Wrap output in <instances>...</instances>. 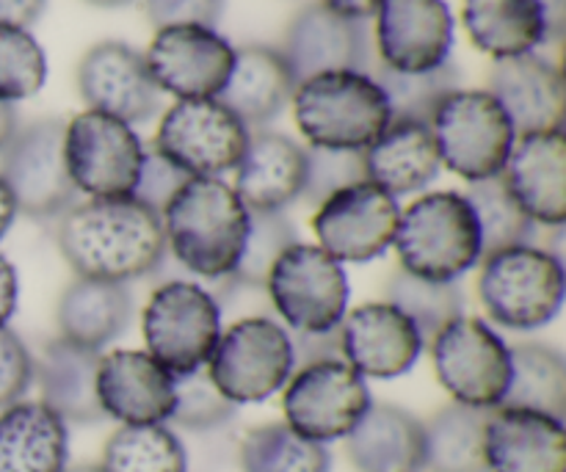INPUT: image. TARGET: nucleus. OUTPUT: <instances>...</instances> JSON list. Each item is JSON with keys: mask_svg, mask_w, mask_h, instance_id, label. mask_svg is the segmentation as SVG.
Masks as SVG:
<instances>
[{"mask_svg": "<svg viewBox=\"0 0 566 472\" xmlns=\"http://www.w3.org/2000/svg\"><path fill=\"white\" fill-rule=\"evenodd\" d=\"M55 241L75 276L119 285L153 274L166 258L160 213L136 197L75 202L59 216Z\"/></svg>", "mask_w": 566, "mask_h": 472, "instance_id": "obj_1", "label": "nucleus"}, {"mask_svg": "<svg viewBox=\"0 0 566 472\" xmlns=\"http://www.w3.org/2000/svg\"><path fill=\"white\" fill-rule=\"evenodd\" d=\"M166 249L205 280H230L243 254L249 208L221 177H188L160 213Z\"/></svg>", "mask_w": 566, "mask_h": 472, "instance_id": "obj_2", "label": "nucleus"}, {"mask_svg": "<svg viewBox=\"0 0 566 472\" xmlns=\"http://www.w3.org/2000/svg\"><path fill=\"white\" fill-rule=\"evenodd\" d=\"M291 103L310 147L365 153L392 122L379 83L368 72L357 70L307 77L296 86Z\"/></svg>", "mask_w": 566, "mask_h": 472, "instance_id": "obj_3", "label": "nucleus"}, {"mask_svg": "<svg viewBox=\"0 0 566 472\" xmlns=\"http://www.w3.org/2000/svg\"><path fill=\"white\" fill-rule=\"evenodd\" d=\"M392 247L403 271L431 282H457L481 263L479 221L457 191L423 193L401 210Z\"/></svg>", "mask_w": 566, "mask_h": 472, "instance_id": "obj_4", "label": "nucleus"}, {"mask_svg": "<svg viewBox=\"0 0 566 472\" xmlns=\"http://www.w3.org/2000/svg\"><path fill=\"white\" fill-rule=\"evenodd\" d=\"M564 293V263L551 249L523 243L481 258V307L503 329H542L562 313Z\"/></svg>", "mask_w": 566, "mask_h": 472, "instance_id": "obj_5", "label": "nucleus"}, {"mask_svg": "<svg viewBox=\"0 0 566 472\" xmlns=\"http://www.w3.org/2000/svg\"><path fill=\"white\" fill-rule=\"evenodd\" d=\"M142 329L149 357L177 379L208 368L221 337V307L197 282L169 280L149 296Z\"/></svg>", "mask_w": 566, "mask_h": 472, "instance_id": "obj_6", "label": "nucleus"}, {"mask_svg": "<svg viewBox=\"0 0 566 472\" xmlns=\"http://www.w3.org/2000/svg\"><path fill=\"white\" fill-rule=\"evenodd\" d=\"M442 166L468 182L503 175L514 147L512 122L490 92L457 88L437 105L429 122Z\"/></svg>", "mask_w": 566, "mask_h": 472, "instance_id": "obj_7", "label": "nucleus"}, {"mask_svg": "<svg viewBox=\"0 0 566 472\" xmlns=\"http://www.w3.org/2000/svg\"><path fill=\"white\" fill-rule=\"evenodd\" d=\"M271 304L291 332H332L348 313L343 263L313 243H293L276 258L265 280Z\"/></svg>", "mask_w": 566, "mask_h": 472, "instance_id": "obj_8", "label": "nucleus"}, {"mask_svg": "<svg viewBox=\"0 0 566 472\" xmlns=\"http://www.w3.org/2000/svg\"><path fill=\"white\" fill-rule=\"evenodd\" d=\"M208 376L235 407L269 401L293 374V346L285 326L252 315L221 332Z\"/></svg>", "mask_w": 566, "mask_h": 472, "instance_id": "obj_9", "label": "nucleus"}, {"mask_svg": "<svg viewBox=\"0 0 566 472\" xmlns=\"http://www.w3.org/2000/svg\"><path fill=\"white\" fill-rule=\"evenodd\" d=\"M429 348L437 379L453 401L473 409L501 407L512 381V354L486 321L462 315Z\"/></svg>", "mask_w": 566, "mask_h": 472, "instance_id": "obj_10", "label": "nucleus"}, {"mask_svg": "<svg viewBox=\"0 0 566 472\" xmlns=\"http://www.w3.org/2000/svg\"><path fill=\"white\" fill-rule=\"evenodd\" d=\"M144 153L136 130L116 116L83 111L64 125L66 171L88 199L133 197Z\"/></svg>", "mask_w": 566, "mask_h": 472, "instance_id": "obj_11", "label": "nucleus"}, {"mask_svg": "<svg viewBox=\"0 0 566 472\" xmlns=\"http://www.w3.org/2000/svg\"><path fill=\"white\" fill-rule=\"evenodd\" d=\"M249 133L216 97L177 99L160 119L155 149L188 177H221L241 164Z\"/></svg>", "mask_w": 566, "mask_h": 472, "instance_id": "obj_12", "label": "nucleus"}, {"mask_svg": "<svg viewBox=\"0 0 566 472\" xmlns=\"http://www.w3.org/2000/svg\"><path fill=\"white\" fill-rule=\"evenodd\" d=\"M285 423L313 442L346 440L374 398L368 381L343 359L296 368L282 387Z\"/></svg>", "mask_w": 566, "mask_h": 472, "instance_id": "obj_13", "label": "nucleus"}, {"mask_svg": "<svg viewBox=\"0 0 566 472\" xmlns=\"http://www.w3.org/2000/svg\"><path fill=\"white\" fill-rule=\"evenodd\" d=\"M0 177L14 197L17 213L59 219L77 202L64 160V122L39 119L17 127L0 153Z\"/></svg>", "mask_w": 566, "mask_h": 472, "instance_id": "obj_14", "label": "nucleus"}, {"mask_svg": "<svg viewBox=\"0 0 566 472\" xmlns=\"http://www.w3.org/2000/svg\"><path fill=\"white\" fill-rule=\"evenodd\" d=\"M398 219V199L363 180L324 199L313 216V230L318 247L337 263H368L392 247Z\"/></svg>", "mask_w": 566, "mask_h": 472, "instance_id": "obj_15", "label": "nucleus"}, {"mask_svg": "<svg viewBox=\"0 0 566 472\" xmlns=\"http://www.w3.org/2000/svg\"><path fill=\"white\" fill-rule=\"evenodd\" d=\"M144 61L160 92L177 99H213L227 86L235 48L216 28L186 22L158 28Z\"/></svg>", "mask_w": 566, "mask_h": 472, "instance_id": "obj_16", "label": "nucleus"}, {"mask_svg": "<svg viewBox=\"0 0 566 472\" xmlns=\"http://www.w3.org/2000/svg\"><path fill=\"white\" fill-rule=\"evenodd\" d=\"M77 88L88 111L116 116L136 125L160 111V88L155 86L147 61L125 42H99L77 64Z\"/></svg>", "mask_w": 566, "mask_h": 472, "instance_id": "obj_17", "label": "nucleus"}, {"mask_svg": "<svg viewBox=\"0 0 566 472\" xmlns=\"http://www.w3.org/2000/svg\"><path fill=\"white\" fill-rule=\"evenodd\" d=\"M376 55L396 72H431L453 48V17L446 0H381L376 11Z\"/></svg>", "mask_w": 566, "mask_h": 472, "instance_id": "obj_18", "label": "nucleus"}, {"mask_svg": "<svg viewBox=\"0 0 566 472\" xmlns=\"http://www.w3.org/2000/svg\"><path fill=\"white\" fill-rule=\"evenodd\" d=\"M280 53L291 66L296 86L321 72H368L374 64V50H370L365 22L335 14L324 3L307 6L293 17Z\"/></svg>", "mask_w": 566, "mask_h": 472, "instance_id": "obj_19", "label": "nucleus"}, {"mask_svg": "<svg viewBox=\"0 0 566 472\" xmlns=\"http://www.w3.org/2000/svg\"><path fill=\"white\" fill-rule=\"evenodd\" d=\"M343 363L363 379H398L423 354L418 326L390 302H370L346 313L340 324Z\"/></svg>", "mask_w": 566, "mask_h": 472, "instance_id": "obj_20", "label": "nucleus"}, {"mask_svg": "<svg viewBox=\"0 0 566 472\" xmlns=\"http://www.w3.org/2000/svg\"><path fill=\"white\" fill-rule=\"evenodd\" d=\"M97 398L105 418L122 426L166 423L175 412V376L147 352L119 348L99 357Z\"/></svg>", "mask_w": 566, "mask_h": 472, "instance_id": "obj_21", "label": "nucleus"}, {"mask_svg": "<svg viewBox=\"0 0 566 472\" xmlns=\"http://www.w3.org/2000/svg\"><path fill=\"white\" fill-rule=\"evenodd\" d=\"M503 180L534 224L562 230L566 221L564 127L514 138V147L503 166Z\"/></svg>", "mask_w": 566, "mask_h": 472, "instance_id": "obj_22", "label": "nucleus"}, {"mask_svg": "<svg viewBox=\"0 0 566 472\" xmlns=\"http://www.w3.org/2000/svg\"><path fill=\"white\" fill-rule=\"evenodd\" d=\"M486 472H566L564 420L534 409H490Z\"/></svg>", "mask_w": 566, "mask_h": 472, "instance_id": "obj_23", "label": "nucleus"}, {"mask_svg": "<svg viewBox=\"0 0 566 472\" xmlns=\"http://www.w3.org/2000/svg\"><path fill=\"white\" fill-rule=\"evenodd\" d=\"M490 94L503 105L517 136L564 127L562 70L542 55L528 53L495 61Z\"/></svg>", "mask_w": 566, "mask_h": 472, "instance_id": "obj_24", "label": "nucleus"}, {"mask_svg": "<svg viewBox=\"0 0 566 472\" xmlns=\"http://www.w3.org/2000/svg\"><path fill=\"white\" fill-rule=\"evenodd\" d=\"M307 149L285 133L254 130L235 166V193L249 210H285L302 199Z\"/></svg>", "mask_w": 566, "mask_h": 472, "instance_id": "obj_25", "label": "nucleus"}, {"mask_svg": "<svg viewBox=\"0 0 566 472\" xmlns=\"http://www.w3.org/2000/svg\"><path fill=\"white\" fill-rule=\"evenodd\" d=\"M296 92L291 66L282 59L280 48L269 44H243L235 50L227 86L216 99L224 103L249 130H263L271 119L285 111Z\"/></svg>", "mask_w": 566, "mask_h": 472, "instance_id": "obj_26", "label": "nucleus"}, {"mask_svg": "<svg viewBox=\"0 0 566 472\" xmlns=\"http://www.w3.org/2000/svg\"><path fill=\"white\" fill-rule=\"evenodd\" d=\"M103 354L94 348L55 337L42 348L33 379L42 390V403L64 423L94 426L105 418L97 398V368Z\"/></svg>", "mask_w": 566, "mask_h": 472, "instance_id": "obj_27", "label": "nucleus"}, {"mask_svg": "<svg viewBox=\"0 0 566 472\" xmlns=\"http://www.w3.org/2000/svg\"><path fill=\"white\" fill-rule=\"evenodd\" d=\"M363 155L368 182L396 199L423 191L442 169L434 133L426 122L392 119Z\"/></svg>", "mask_w": 566, "mask_h": 472, "instance_id": "obj_28", "label": "nucleus"}, {"mask_svg": "<svg viewBox=\"0 0 566 472\" xmlns=\"http://www.w3.org/2000/svg\"><path fill=\"white\" fill-rule=\"evenodd\" d=\"M346 451L357 472H423V423L392 403H370Z\"/></svg>", "mask_w": 566, "mask_h": 472, "instance_id": "obj_29", "label": "nucleus"}, {"mask_svg": "<svg viewBox=\"0 0 566 472\" xmlns=\"http://www.w3.org/2000/svg\"><path fill=\"white\" fill-rule=\"evenodd\" d=\"M66 423L42 401H20L0 412V472H64Z\"/></svg>", "mask_w": 566, "mask_h": 472, "instance_id": "obj_30", "label": "nucleus"}, {"mask_svg": "<svg viewBox=\"0 0 566 472\" xmlns=\"http://www.w3.org/2000/svg\"><path fill=\"white\" fill-rule=\"evenodd\" d=\"M133 318V296L127 285L99 280H75L61 293L55 321H59V337L75 343V346L103 352L127 329Z\"/></svg>", "mask_w": 566, "mask_h": 472, "instance_id": "obj_31", "label": "nucleus"}, {"mask_svg": "<svg viewBox=\"0 0 566 472\" xmlns=\"http://www.w3.org/2000/svg\"><path fill=\"white\" fill-rule=\"evenodd\" d=\"M470 42L495 61L534 53L547 42V22L536 0H464Z\"/></svg>", "mask_w": 566, "mask_h": 472, "instance_id": "obj_32", "label": "nucleus"}, {"mask_svg": "<svg viewBox=\"0 0 566 472\" xmlns=\"http://www.w3.org/2000/svg\"><path fill=\"white\" fill-rule=\"evenodd\" d=\"M490 409L448 403L423 423V470L486 472L484 431Z\"/></svg>", "mask_w": 566, "mask_h": 472, "instance_id": "obj_33", "label": "nucleus"}, {"mask_svg": "<svg viewBox=\"0 0 566 472\" xmlns=\"http://www.w3.org/2000/svg\"><path fill=\"white\" fill-rule=\"evenodd\" d=\"M512 354V381L501 407L534 409L566 418V363L558 348L547 343H520Z\"/></svg>", "mask_w": 566, "mask_h": 472, "instance_id": "obj_34", "label": "nucleus"}, {"mask_svg": "<svg viewBox=\"0 0 566 472\" xmlns=\"http://www.w3.org/2000/svg\"><path fill=\"white\" fill-rule=\"evenodd\" d=\"M97 468L99 472H188V453L169 426H122L105 442Z\"/></svg>", "mask_w": 566, "mask_h": 472, "instance_id": "obj_35", "label": "nucleus"}, {"mask_svg": "<svg viewBox=\"0 0 566 472\" xmlns=\"http://www.w3.org/2000/svg\"><path fill=\"white\" fill-rule=\"evenodd\" d=\"M243 472H332V453L324 442L296 434L287 423L252 429L241 442Z\"/></svg>", "mask_w": 566, "mask_h": 472, "instance_id": "obj_36", "label": "nucleus"}, {"mask_svg": "<svg viewBox=\"0 0 566 472\" xmlns=\"http://www.w3.org/2000/svg\"><path fill=\"white\" fill-rule=\"evenodd\" d=\"M387 302L401 310L429 346L451 321L464 315V296L457 282H431L398 269L387 280Z\"/></svg>", "mask_w": 566, "mask_h": 472, "instance_id": "obj_37", "label": "nucleus"}, {"mask_svg": "<svg viewBox=\"0 0 566 472\" xmlns=\"http://www.w3.org/2000/svg\"><path fill=\"white\" fill-rule=\"evenodd\" d=\"M464 199L473 208L481 232V258L503 252V249L523 247L534 238V221L528 219L517 199L509 191L503 175L470 182Z\"/></svg>", "mask_w": 566, "mask_h": 472, "instance_id": "obj_38", "label": "nucleus"}, {"mask_svg": "<svg viewBox=\"0 0 566 472\" xmlns=\"http://www.w3.org/2000/svg\"><path fill=\"white\" fill-rule=\"evenodd\" d=\"M368 75L385 92L392 119H412L426 125L434 116L437 105L459 88V70L451 61L431 72H396L374 59Z\"/></svg>", "mask_w": 566, "mask_h": 472, "instance_id": "obj_39", "label": "nucleus"}, {"mask_svg": "<svg viewBox=\"0 0 566 472\" xmlns=\"http://www.w3.org/2000/svg\"><path fill=\"white\" fill-rule=\"evenodd\" d=\"M293 243L296 230L282 210H249L247 243L230 282L241 287H263L271 265Z\"/></svg>", "mask_w": 566, "mask_h": 472, "instance_id": "obj_40", "label": "nucleus"}, {"mask_svg": "<svg viewBox=\"0 0 566 472\" xmlns=\"http://www.w3.org/2000/svg\"><path fill=\"white\" fill-rule=\"evenodd\" d=\"M48 81V59L28 28L0 22V103L33 97Z\"/></svg>", "mask_w": 566, "mask_h": 472, "instance_id": "obj_41", "label": "nucleus"}, {"mask_svg": "<svg viewBox=\"0 0 566 472\" xmlns=\"http://www.w3.org/2000/svg\"><path fill=\"white\" fill-rule=\"evenodd\" d=\"M238 407L230 398L221 396L219 387L208 376V370H193L175 379V412L171 423L188 431H213L235 418Z\"/></svg>", "mask_w": 566, "mask_h": 472, "instance_id": "obj_42", "label": "nucleus"}, {"mask_svg": "<svg viewBox=\"0 0 566 472\" xmlns=\"http://www.w3.org/2000/svg\"><path fill=\"white\" fill-rule=\"evenodd\" d=\"M368 180L365 171V155L357 149H307V177H304L302 199L310 204H321L332 193L343 191L348 186Z\"/></svg>", "mask_w": 566, "mask_h": 472, "instance_id": "obj_43", "label": "nucleus"}, {"mask_svg": "<svg viewBox=\"0 0 566 472\" xmlns=\"http://www.w3.org/2000/svg\"><path fill=\"white\" fill-rule=\"evenodd\" d=\"M33 374L36 365L22 337L3 326L0 329V412L25 398L33 385Z\"/></svg>", "mask_w": 566, "mask_h": 472, "instance_id": "obj_44", "label": "nucleus"}, {"mask_svg": "<svg viewBox=\"0 0 566 472\" xmlns=\"http://www.w3.org/2000/svg\"><path fill=\"white\" fill-rule=\"evenodd\" d=\"M186 180H188L186 171L177 169L171 160H166L164 155L153 147L144 153L142 175H138L133 197L142 199L144 204H149V208L158 210V213H164V208L169 204V199L180 191L182 182Z\"/></svg>", "mask_w": 566, "mask_h": 472, "instance_id": "obj_45", "label": "nucleus"}, {"mask_svg": "<svg viewBox=\"0 0 566 472\" xmlns=\"http://www.w3.org/2000/svg\"><path fill=\"white\" fill-rule=\"evenodd\" d=\"M147 17L155 28L166 25H210L224 14V0H144Z\"/></svg>", "mask_w": 566, "mask_h": 472, "instance_id": "obj_46", "label": "nucleus"}, {"mask_svg": "<svg viewBox=\"0 0 566 472\" xmlns=\"http://www.w3.org/2000/svg\"><path fill=\"white\" fill-rule=\"evenodd\" d=\"M293 370L304 368V365L329 363V359H343L340 346V326L332 332H293Z\"/></svg>", "mask_w": 566, "mask_h": 472, "instance_id": "obj_47", "label": "nucleus"}, {"mask_svg": "<svg viewBox=\"0 0 566 472\" xmlns=\"http://www.w3.org/2000/svg\"><path fill=\"white\" fill-rule=\"evenodd\" d=\"M48 0H0V22L28 28L42 17Z\"/></svg>", "mask_w": 566, "mask_h": 472, "instance_id": "obj_48", "label": "nucleus"}, {"mask_svg": "<svg viewBox=\"0 0 566 472\" xmlns=\"http://www.w3.org/2000/svg\"><path fill=\"white\" fill-rule=\"evenodd\" d=\"M17 296H20V285H17V271L9 263V258L0 254V329L11 321L17 310Z\"/></svg>", "mask_w": 566, "mask_h": 472, "instance_id": "obj_49", "label": "nucleus"}, {"mask_svg": "<svg viewBox=\"0 0 566 472\" xmlns=\"http://www.w3.org/2000/svg\"><path fill=\"white\" fill-rule=\"evenodd\" d=\"M321 3L335 11V14L365 22L368 17H374L379 11L381 0H321Z\"/></svg>", "mask_w": 566, "mask_h": 472, "instance_id": "obj_50", "label": "nucleus"}, {"mask_svg": "<svg viewBox=\"0 0 566 472\" xmlns=\"http://www.w3.org/2000/svg\"><path fill=\"white\" fill-rule=\"evenodd\" d=\"M547 22V42H558L566 31V0H536Z\"/></svg>", "mask_w": 566, "mask_h": 472, "instance_id": "obj_51", "label": "nucleus"}, {"mask_svg": "<svg viewBox=\"0 0 566 472\" xmlns=\"http://www.w3.org/2000/svg\"><path fill=\"white\" fill-rule=\"evenodd\" d=\"M14 219H17L14 197H11L9 186H6L3 177H0V238H3L6 232L11 230V224H14Z\"/></svg>", "mask_w": 566, "mask_h": 472, "instance_id": "obj_52", "label": "nucleus"}, {"mask_svg": "<svg viewBox=\"0 0 566 472\" xmlns=\"http://www.w3.org/2000/svg\"><path fill=\"white\" fill-rule=\"evenodd\" d=\"M20 122H17V111L11 103H0V153H3L6 144L11 141V136L17 133Z\"/></svg>", "mask_w": 566, "mask_h": 472, "instance_id": "obj_53", "label": "nucleus"}, {"mask_svg": "<svg viewBox=\"0 0 566 472\" xmlns=\"http://www.w3.org/2000/svg\"><path fill=\"white\" fill-rule=\"evenodd\" d=\"M86 3L103 6V9H114V6H125V3H130V0H86Z\"/></svg>", "mask_w": 566, "mask_h": 472, "instance_id": "obj_54", "label": "nucleus"}, {"mask_svg": "<svg viewBox=\"0 0 566 472\" xmlns=\"http://www.w3.org/2000/svg\"><path fill=\"white\" fill-rule=\"evenodd\" d=\"M64 472H99L97 464H77V468H66Z\"/></svg>", "mask_w": 566, "mask_h": 472, "instance_id": "obj_55", "label": "nucleus"}]
</instances>
